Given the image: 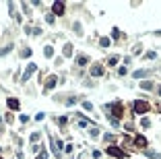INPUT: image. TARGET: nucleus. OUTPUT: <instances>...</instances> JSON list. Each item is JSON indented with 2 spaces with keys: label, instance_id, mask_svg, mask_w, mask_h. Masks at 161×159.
Wrapping results in <instances>:
<instances>
[{
  "label": "nucleus",
  "instance_id": "nucleus-1",
  "mask_svg": "<svg viewBox=\"0 0 161 159\" xmlns=\"http://www.w3.org/2000/svg\"><path fill=\"white\" fill-rule=\"evenodd\" d=\"M105 110H112V118L114 120H120V118L124 116V105H122V101H116L114 105H105Z\"/></svg>",
  "mask_w": 161,
  "mask_h": 159
},
{
  "label": "nucleus",
  "instance_id": "nucleus-2",
  "mask_svg": "<svg viewBox=\"0 0 161 159\" xmlns=\"http://www.w3.org/2000/svg\"><path fill=\"white\" fill-rule=\"evenodd\" d=\"M105 151L110 153L112 157H116V159H126V157H128V153H126V151H122V149H120V147H116V145H110L107 149H105Z\"/></svg>",
  "mask_w": 161,
  "mask_h": 159
},
{
  "label": "nucleus",
  "instance_id": "nucleus-3",
  "mask_svg": "<svg viewBox=\"0 0 161 159\" xmlns=\"http://www.w3.org/2000/svg\"><path fill=\"white\" fill-rule=\"evenodd\" d=\"M35 70H37V64H35V62H29V64H27V68H25V72H23V76H21V81H23V83L31 79V75H33Z\"/></svg>",
  "mask_w": 161,
  "mask_h": 159
},
{
  "label": "nucleus",
  "instance_id": "nucleus-4",
  "mask_svg": "<svg viewBox=\"0 0 161 159\" xmlns=\"http://www.w3.org/2000/svg\"><path fill=\"white\" fill-rule=\"evenodd\" d=\"M147 110H149V104L145 99H136V101H134V112H136V114H145Z\"/></svg>",
  "mask_w": 161,
  "mask_h": 159
},
{
  "label": "nucleus",
  "instance_id": "nucleus-5",
  "mask_svg": "<svg viewBox=\"0 0 161 159\" xmlns=\"http://www.w3.org/2000/svg\"><path fill=\"white\" fill-rule=\"evenodd\" d=\"M62 13H64V2H60V0L54 2L52 4V14H62Z\"/></svg>",
  "mask_w": 161,
  "mask_h": 159
},
{
  "label": "nucleus",
  "instance_id": "nucleus-6",
  "mask_svg": "<svg viewBox=\"0 0 161 159\" xmlns=\"http://www.w3.org/2000/svg\"><path fill=\"white\" fill-rule=\"evenodd\" d=\"M101 75H103V66L93 64V66H91V76H101Z\"/></svg>",
  "mask_w": 161,
  "mask_h": 159
},
{
  "label": "nucleus",
  "instance_id": "nucleus-7",
  "mask_svg": "<svg viewBox=\"0 0 161 159\" xmlns=\"http://www.w3.org/2000/svg\"><path fill=\"white\" fill-rule=\"evenodd\" d=\"M56 83H58V79H56V75H52V76H48V81H46V89H54V87H56Z\"/></svg>",
  "mask_w": 161,
  "mask_h": 159
},
{
  "label": "nucleus",
  "instance_id": "nucleus-8",
  "mask_svg": "<svg viewBox=\"0 0 161 159\" xmlns=\"http://www.w3.org/2000/svg\"><path fill=\"white\" fill-rule=\"evenodd\" d=\"M8 108H10V110H19V108H21V104H19V99H14V97H10V99H8Z\"/></svg>",
  "mask_w": 161,
  "mask_h": 159
},
{
  "label": "nucleus",
  "instance_id": "nucleus-9",
  "mask_svg": "<svg viewBox=\"0 0 161 159\" xmlns=\"http://www.w3.org/2000/svg\"><path fill=\"white\" fill-rule=\"evenodd\" d=\"M134 145H136V147H147V138L139 134V137L134 138Z\"/></svg>",
  "mask_w": 161,
  "mask_h": 159
},
{
  "label": "nucleus",
  "instance_id": "nucleus-10",
  "mask_svg": "<svg viewBox=\"0 0 161 159\" xmlns=\"http://www.w3.org/2000/svg\"><path fill=\"white\" fill-rule=\"evenodd\" d=\"M143 151H145V155H147V157H151V159H161V155H159V153L151 151V149H143Z\"/></svg>",
  "mask_w": 161,
  "mask_h": 159
},
{
  "label": "nucleus",
  "instance_id": "nucleus-11",
  "mask_svg": "<svg viewBox=\"0 0 161 159\" xmlns=\"http://www.w3.org/2000/svg\"><path fill=\"white\" fill-rule=\"evenodd\" d=\"M43 56H46V58H52V56H54V48H52V46H46V48H43Z\"/></svg>",
  "mask_w": 161,
  "mask_h": 159
},
{
  "label": "nucleus",
  "instance_id": "nucleus-12",
  "mask_svg": "<svg viewBox=\"0 0 161 159\" xmlns=\"http://www.w3.org/2000/svg\"><path fill=\"white\" fill-rule=\"evenodd\" d=\"M64 56H66V58L72 56V43H66V46H64Z\"/></svg>",
  "mask_w": 161,
  "mask_h": 159
},
{
  "label": "nucleus",
  "instance_id": "nucleus-13",
  "mask_svg": "<svg viewBox=\"0 0 161 159\" xmlns=\"http://www.w3.org/2000/svg\"><path fill=\"white\" fill-rule=\"evenodd\" d=\"M149 75V70H136V72H134V79H143V76H147Z\"/></svg>",
  "mask_w": 161,
  "mask_h": 159
},
{
  "label": "nucleus",
  "instance_id": "nucleus-14",
  "mask_svg": "<svg viewBox=\"0 0 161 159\" xmlns=\"http://www.w3.org/2000/svg\"><path fill=\"white\" fill-rule=\"evenodd\" d=\"M99 43H101V48H107V46L112 43V39H110V37H101V39H99Z\"/></svg>",
  "mask_w": 161,
  "mask_h": 159
},
{
  "label": "nucleus",
  "instance_id": "nucleus-15",
  "mask_svg": "<svg viewBox=\"0 0 161 159\" xmlns=\"http://www.w3.org/2000/svg\"><path fill=\"white\" fill-rule=\"evenodd\" d=\"M77 62H78V66H85V64L89 62V58H87V56H78V58H77Z\"/></svg>",
  "mask_w": 161,
  "mask_h": 159
},
{
  "label": "nucleus",
  "instance_id": "nucleus-16",
  "mask_svg": "<svg viewBox=\"0 0 161 159\" xmlns=\"http://www.w3.org/2000/svg\"><path fill=\"white\" fill-rule=\"evenodd\" d=\"M140 87L147 89V91H151V89H153V83H151V81H145V83H140Z\"/></svg>",
  "mask_w": 161,
  "mask_h": 159
},
{
  "label": "nucleus",
  "instance_id": "nucleus-17",
  "mask_svg": "<svg viewBox=\"0 0 161 159\" xmlns=\"http://www.w3.org/2000/svg\"><path fill=\"white\" fill-rule=\"evenodd\" d=\"M118 62H120V56H112V58H110V62H107V64H110V66H116Z\"/></svg>",
  "mask_w": 161,
  "mask_h": 159
},
{
  "label": "nucleus",
  "instance_id": "nucleus-18",
  "mask_svg": "<svg viewBox=\"0 0 161 159\" xmlns=\"http://www.w3.org/2000/svg\"><path fill=\"white\" fill-rule=\"evenodd\" d=\"M21 56H23V58H29V56H31V50H29V48H25V50L21 52Z\"/></svg>",
  "mask_w": 161,
  "mask_h": 159
},
{
  "label": "nucleus",
  "instance_id": "nucleus-19",
  "mask_svg": "<svg viewBox=\"0 0 161 159\" xmlns=\"http://www.w3.org/2000/svg\"><path fill=\"white\" fill-rule=\"evenodd\" d=\"M46 21H48L50 25H54V21H56V17H54V14H48V17H46Z\"/></svg>",
  "mask_w": 161,
  "mask_h": 159
},
{
  "label": "nucleus",
  "instance_id": "nucleus-20",
  "mask_svg": "<svg viewBox=\"0 0 161 159\" xmlns=\"http://www.w3.org/2000/svg\"><path fill=\"white\" fill-rule=\"evenodd\" d=\"M37 141H39V132H33L31 134V143H37Z\"/></svg>",
  "mask_w": 161,
  "mask_h": 159
},
{
  "label": "nucleus",
  "instance_id": "nucleus-21",
  "mask_svg": "<svg viewBox=\"0 0 161 159\" xmlns=\"http://www.w3.org/2000/svg\"><path fill=\"white\" fill-rule=\"evenodd\" d=\"M83 110H87V112H89V110H93V105L89 104V101H83Z\"/></svg>",
  "mask_w": 161,
  "mask_h": 159
},
{
  "label": "nucleus",
  "instance_id": "nucleus-22",
  "mask_svg": "<svg viewBox=\"0 0 161 159\" xmlns=\"http://www.w3.org/2000/svg\"><path fill=\"white\" fill-rule=\"evenodd\" d=\"M10 50H13V48H10V46H8V48H2V50H0V56H4V54H8V52H10Z\"/></svg>",
  "mask_w": 161,
  "mask_h": 159
},
{
  "label": "nucleus",
  "instance_id": "nucleus-23",
  "mask_svg": "<svg viewBox=\"0 0 161 159\" xmlns=\"http://www.w3.org/2000/svg\"><path fill=\"white\" fill-rule=\"evenodd\" d=\"M43 118H46V114H43V112H39V114H37V116H35V120H39V122H42Z\"/></svg>",
  "mask_w": 161,
  "mask_h": 159
},
{
  "label": "nucleus",
  "instance_id": "nucleus-24",
  "mask_svg": "<svg viewBox=\"0 0 161 159\" xmlns=\"http://www.w3.org/2000/svg\"><path fill=\"white\" fill-rule=\"evenodd\" d=\"M112 37H114V39H118V37H120V31H118V29H114V31H112Z\"/></svg>",
  "mask_w": 161,
  "mask_h": 159
},
{
  "label": "nucleus",
  "instance_id": "nucleus-25",
  "mask_svg": "<svg viewBox=\"0 0 161 159\" xmlns=\"http://www.w3.org/2000/svg\"><path fill=\"white\" fill-rule=\"evenodd\" d=\"M37 159H48V153H46V151H42L39 155H37Z\"/></svg>",
  "mask_w": 161,
  "mask_h": 159
},
{
  "label": "nucleus",
  "instance_id": "nucleus-26",
  "mask_svg": "<svg viewBox=\"0 0 161 159\" xmlns=\"http://www.w3.org/2000/svg\"><path fill=\"white\" fill-rule=\"evenodd\" d=\"M147 58H149V60H153V58H157V54H155V52H149Z\"/></svg>",
  "mask_w": 161,
  "mask_h": 159
},
{
  "label": "nucleus",
  "instance_id": "nucleus-27",
  "mask_svg": "<svg viewBox=\"0 0 161 159\" xmlns=\"http://www.w3.org/2000/svg\"><path fill=\"white\" fill-rule=\"evenodd\" d=\"M159 95H161V87H159Z\"/></svg>",
  "mask_w": 161,
  "mask_h": 159
},
{
  "label": "nucleus",
  "instance_id": "nucleus-28",
  "mask_svg": "<svg viewBox=\"0 0 161 159\" xmlns=\"http://www.w3.org/2000/svg\"><path fill=\"white\" fill-rule=\"evenodd\" d=\"M0 159H2V157H0Z\"/></svg>",
  "mask_w": 161,
  "mask_h": 159
}]
</instances>
